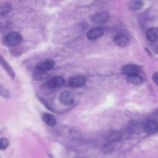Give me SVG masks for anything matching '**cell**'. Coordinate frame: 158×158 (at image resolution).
<instances>
[{
  "mask_svg": "<svg viewBox=\"0 0 158 158\" xmlns=\"http://www.w3.org/2000/svg\"><path fill=\"white\" fill-rule=\"evenodd\" d=\"M102 151H103L104 152H106V153H111V152H112L113 148H112L111 146L107 144V145H104V146L102 147Z\"/></svg>",
  "mask_w": 158,
  "mask_h": 158,
  "instance_id": "ffe728a7",
  "label": "cell"
},
{
  "mask_svg": "<svg viewBox=\"0 0 158 158\" xmlns=\"http://www.w3.org/2000/svg\"><path fill=\"white\" fill-rule=\"evenodd\" d=\"M59 99L62 104L65 106H70L74 102L75 96L72 92L65 90L60 93Z\"/></svg>",
  "mask_w": 158,
  "mask_h": 158,
  "instance_id": "7a4b0ae2",
  "label": "cell"
},
{
  "mask_svg": "<svg viewBox=\"0 0 158 158\" xmlns=\"http://www.w3.org/2000/svg\"><path fill=\"white\" fill-rule=\"evenodd\" d=\"M143 129L148 134H153L158 131V122L156 120L148 121L144 125Z\"/></svg>",
  "mask_w": 158,
  "mask_h": 158,
  "instance_id": "8992f818",
  "label": "cell"
},
{
  "mask_svg": "<svg viewBox=\"0 0 158 158\" xmlns=\"http://www.w3.org/2000/svg\"><path fill=\"white\" fill-rule=\"evenodd\" d=\"M0 158H1V156H0Z\"/></svg>",
  "mask_w": 158,
  "mask_h": 158,
  "instance_id": "603a6c76",
  "label": "cell"
},
{
  "mask_svg": "<svg viewBox=\"0 0 158 158\" xmlns=\"http://www.w3.org/2000/svg\"><path fill=\"white\" fill-rule=\"evenodd\" d=\"M109 19V15L106 12L96 13L91 17V21L96 24H104Z\"/></svg>",
  "mask_w": 158,
  "mask_h": 158,
  "instance_id": "5b68a950",
  "label": "cell"
},
{
  "mask_svg": "<svg viewBox=\"0 0 158 158\" xmlns=\"http://www.w3.org/2000/svg\"><path fill=\"white\" fill-rule=\"evenodd\" d=\"M64 82V78L62 76H55L47 81V86L50 88H56L63 85Z\"/></svg>",
  "mask_w": 158,
  "mask_h": 158,
  "instance_id": "52a82bcc",
  "label": "cell"
},
{
  "mask_svg": "<svg viewBox=\"0 0 158 158\" xmlns=\"http://www.w3.org/2000/svg\"><path fill=\"white\" fill-rule=\"evenodd\" d=\"M146 37L148 40L152 42H155L158 40V28L156 27H152L147 30Z\"/></svg>",
  "mask_w": 158,
  "mask_h": 158,
  "instance_id": "5bb4252c",
  "label": "cell"
},
{
  "mask_svg": "<svg viewBox=\"0 0 158 158\" xmlns=\"http://www.w3.org/2000/svg\"><path fill=\"white\" fill-rule=\"evenodd\" d=\"M127 80L129 83L135 85H139L143 81V79L141 77H140L138 74H135V75L127 76Z\"/></svg>",
  "mask_w": 158,
  "mask_h": 158,
  "instance_id": "9a60e30c",
  "label": "cell"
},
{
  "mask_svg": "<svg viewBox=\"0 0 158 158\" xmlns=\"http://www.w3.org/2000/svg\"><path fill=\"white\" fill-rule=\"evenodd\" d=\"M0 64L2 65V68L6 70L7 74L12 78H15V73L11 67V66L9 64L7 61L3 57V56L0 54Z\"/></svg>",
  "mask_w": 158,
  "mask_h": 158,
  "instance_id": "8fae6325",
  "label": "cell"
},
{
  "mask_svg": "<svg viewBox=\"0 0 158 158\" xmlns=\"http://www.w3.org/2000/svg\"><path fill=\"white\" fill-rule=\"evenodd\" d=\"M10 142L9 140L4 137L0 138V149L4 150L6 149L9 146Z\"/></svg>",
  "mask_w": 158,
  "mask_h": 158,
  "instance_id": "ac0fdd59",
  "label": "cell"
},
{
  "mask_svg": "<svg viewBox=\"0 0 158 158\" xmlns=\"http://www.w3.org/2000/svg\"><path fill=\"white\" fill-rule=\"evenodd\" d=\"M104 33V30L101 27H96L90 30L86 35L87 38L90 40H94L99 38L102 36Z\"/></svg>",
  "mask_w": 158,
  "mask_h": 158,
  "instance_id": "ba28073f",
  "label": "cell"
},
{
  "mask_svg": "<svg viewBox=\"0 0 158 158\" xmlns=\"http://www.w3.org/2000/svg\"><path fill=\"white\" fill-rule=\"evenodd\" d=\"M55 65V62L52 59H45L39 62L36 64V69L41 72L47 71L53 68Z\"/></svg>",
  "mask_w": 158,
  "mask_h": 158,
  "instance_id": "277c9868",
  "label": "cell"
},
{
  "mask_svg": "<svg viewBox=\"0 0 158 158\" xmlns=\"http://www.w3.org/2000/svg\"><path fill=\"white\" fill-rule=\"evenodd\" d=\"M122 138L121 133L117 130L109 131L106 133L104 136V139L109 143L116 142L120 140Z\"/></svg>",
  "mask_w": 158,
  "mask_h": 158,
  "instance_id": "9c48e42d",
  "label": "cell"
},
{
  "mask_svg": "<svg viewBox=\"0 0 158 158\" xmlns=\"http://www.w3.org/2000/svg\"><path fill=\"white\" fill-rule=\"evenodd\" d=\"M86 78L81 75H77L71 77L68 80V85L73 88H78L83 86L85 84Z\"/></svg>",
  "mask_w": 158,
  "mask_h": 158,
  "instance_id": "3957f363",
  "label": "cell"
},
{
  "mask_svg": "<svg viewBox=\"0 0 158 158\" xmlns=\"http://www.w3.org/2000/svg\"><path fill=\"white\" fill-rule=\"evenodd\" d=\"M22 35L16 31H11L7 34L5 38L6 44L10 46H15L22 41Z\"/></svg>",
  "mask_w": 158,
  "mask_h": 158,
  "instance_id": "6da1fadb",
  "label": "cell"
},
{
  "mask_svg": "<svg viewBox=\"0 0 158 158\" xmlns=\"http://www.w3.org/2000/svg\"><path fill=\"white\" fill-rule=\"evenodd\" d=\"M40 101L43 104V105H44L48 109H49V110H51V111H54L53 109H52V107L50 106V104H49L45 99H43V98H40Z\"/></svg>",
  "mask_w": 158,
  "mask_h": 158,
  "instance_id": "44dd1931",
  "label": "cell"
},
{
  "mask_svg": "<svg viewBox=\"0 0 158 158\" xmlns=\"http://www.w3.org/2000/svg\"><path fill=\"white\" fill-rule=\"evenodd\" d=\"M114 43L116 45L120 47H125L129 43V39L128 38L122 34L117 35L114 38Z\"/></svg>",
  "mask_w": 158,
  "mask_h": 158,
  "instance_id": "7c38bea8",
  "label": "cell"
},
{
  "mask_svg": "<svg viewBox=\"0 0 158 158\" xmlns=\"http://www.w3.org/2000/svg\"><path fill=\"white\" fill-rule=\"evenodd\" d=\"M144 5L143 1L142 0H134L130 3V9L131 10H138L141 9Z\"/></svg>",
  "mask_w": 158,
  "mask_h": 158,
  "instance_id": "e0dca14e",
  "label": "cell"
},
{
  "mask_svg": "<svg viewBox=\"0 0 158 158\" xmlns=\"http://www.w3.org/2000/svg\"><path fill=\"white\" fill-rule=\"evenodd\" d=\"M41 118H42V120H43V122L48 126L54 127L56 125V123H57L56 118L51 114L47 113V112L43 113L42 114Z\"/></svg>",
  "mask_w": 158,
  "mask_h": 158,
  "instance_id": "4fadbf2b",
  "label": "cell"
},
{
  "mask_svg": "<svg viewBox=\"0 0 158 158\" xmlns=\"http://www.w3.org/2000/svg\"><path fill=\"white\" fill-rule=\"evenodd\" d=\"M139 71V69L138 67L133 64L125 65L122 69V73L127 76L138 74Z\"/></svg>",
  "mask_w": 158,
  "mask_h": 158,
  "instance_id": "30bf717a",
  "label": "cell"
},
{
  "mask_svg": "<svg viewBox=\"0 0 158 158\" xmlns=\"http://www.w3.org/2000/svg\"><path fill=\"white\" fill-rule=\"evenodd\" d=\"M152 80L154 81V83L158 85V72H157L153 74Z\"/></svg>",
  "mask_w": 158,
  "mask_h": 158,
  "instance_id": "7402d4cb",
  "label": "cell"
},
{
  "mask_svg": "<svg viewBox=\"0 0 158 158\" xmlns=\"http://www.w3.org/2000/svg\"><path fill=\"white\" fill-rule=\"evenodd\" d=\"M0 95L4 98H9L10 97L9 91L1 85H0Z\"/></svg>",
  "mask_w": 158,
  "mask_h": 158,
  "instance_id": "d6986e66",
  "label": "cell"
},
{
  "mask_svg": "<svg viewBox=\"0 0 158 158\" xmlns=\"http://www.w3.org/2000/svg\"><path fill=\"white\" fill-rule=\"evenodd\" d=\"M12 9V5L11 3L6 2L0 4V16L4 15L10 12Z\"/></svg>",
  "mask_w": 158,
  "mask_h": 158,
  "instance_id": "2e32d148",
  "label": "cell"
}]
</instances>
